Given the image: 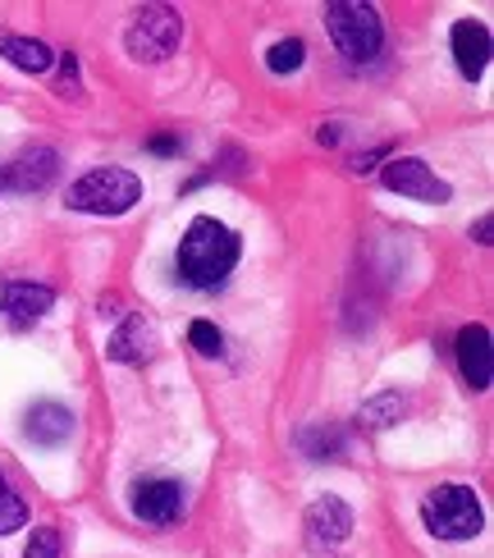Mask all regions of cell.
Here are the masks:
<instances>
[{"label": "cell", "mask_w": 494, "mask_h": 558, "mask_svg": "<svg viewBox=\"0 0 494 558\" xmlns=\"http://www.w3.org/2000/svg\"><path fill=\"white\" fill-rule=\"evenodd\" d=\"M23 522H28V508H23V499L14 495L10 476L0 472V536H10V531H19Z\"/></svg>", "instance_id": "e0dca14e"}, {"label": "cell", "mask_w": 494, "mask_h": 558, "mask_svg": "<svg viewBox=\"0 0 494 558\" xmlns=\"http://www.w3.org/2000/svg\"><path fill=\"white\" fill-rule=\"evenodd\" d=\"M449 41H454L458 74L477 83L485 74V64H490V28H485V23H477V19H462V23H454Z\"/></svg>", "instance_id": "7c38bea8"}, {"label": "cell", "mask_w": 494, "mask_h": 558, "mask_svg": "<svg viewBox=\"0 0 494 558\" xmlns=\"http://www.w3.org/2000/svg\"><path fill=\"white\" fill-rule=\"evenodd\" d=\"M69 211H87V216H124L143 202V179L129 170H87L74 189H69Z\"/></svg>", "instance_id": "277c9868"}, {"label": "cell", "mask_w": 494, "mask_h": 558, "mask_svg": "<svg viewBox=\"0 0 494 558\" xmlns=\"http://www.w3.org/2000/svg\"><path fill=\"white\" fill-rule=\"evenodd\" d=\"M316 137H321V143H339V129H335V124H325Z\"/></svg>", "instance_id": "cb8c5ba5"}, {"label": "cell", "mask_w": 494, "mask_h": 558, "mask_svg": "<svg viewBox=\"0 0 494 558\" xmlns=\"http://www.w3.org/2000/svg\"><path fill=\"white\" fill-rule=\"evenodd\" d=\"M0 189H5V183H0Z\"/></svg>", "instance_id": "484cf974"}, {"label": "cell", "mask_w": 494, "mask_h": 558, "mask_svg": "<svg viewBox=\"0 0 494 558\" xmlns=\"http://www.w3.org/2000/svg\"><path fill=\"white\" fill-rule=\"evenodd\" d=\"M389 151L385 147H375V151H366V156H352V170H358V174H366L371 166H375V160H385Z\"/></svg>", "instance_id": "603a6c76"}, {"label": "cell", "mask_w": 494, "mask_h": 558, "mask_svg": "<svg viewBox=\"0 0 494 558\" xmlns=\"http://www.w3.org/2000/svg\"><path fill=\"white\" fill-rule=\"evenodd\" d=\"M302 60H308V41L302 37H285V41H275L266 51L270 74H293V69H302Z\"/></svg>", "instance_id": "2e32d148"}, {"label": "cell", "mask_w": 494, "mask_h": 558, "mask_svg": "<svg viewBox=\"0 0 494 558\" xmlns=\"http://www.w3.org/2000/svg\"><path fill=\"white\" fill-rule=\"evenodd\" d=\"M147 147H152L156 156H174V151H179V137H174V133H156Z\"/></svg>", "instance_id": "7402d4cb"}, {"label": "cell", "mask_w": 494, "mask_h": 558, "mask_svg": "<svg viewBox=\"0 0 494 558\" xmlns=\"http://www.w3.org/2000/svg\"><path fill=\"white\" fill-rule=\"evenodd\" d=\"M239 266V234L229 225H220L216 216H197L188 225V234L179 239L174 252V275L183 279L188 289H220L225 279Z\"/></svg>", "instance_id": "6da1fadb"}, {"label": "cell", "mask_w": 494, "mask_h": 558, "mask_svg": "<svg viewBox=\"0 0 494 558\" xmlns=\"http://www.w3.org/2000/svg\"><path fill=\"white\" fill-rule=\"evenodd\" d=\"M477 243H490V216L477 225Z\"/></svg>", "instance_id": "d4e9b609"}, {"label": "cell", "mask_w": 494, "mask_h": 558, "mask_svg": "<svg viewBox=\"0 0 494 558\" xmlns=\"http://www.w3.org/2000/svg\"><path fill=\"white\" fill-rule=\"evenodd\" d=\"M398 412H403V399H398V393H381V399H375V403H366V408L358 412V422H362V426H375V430H381V426L398 422Z\"/></svg>", "instance_id": "ac0fdd59"}, {"label": "cell", "mask_w": 494, "mask_h": 558, "mask_svg": "<svg viewBox=\"0 0 494 558\" xmlns=\"http://www.w3.org/2000/svg\"><path fill=\"white\" fill-rule=\"evenodd\" d=\"M110 357L115 362H124V366H143L156 357V325L143 316V312H133L120 330H115L110 339Z\"/></svg>", "instance_id": "4fadbf2b"}, {"label": "cell", "mask_w": 494, "mask_h": 558, "mask_svg": "<svg viewBox=\"0 0 494 558\" xmlns=\"http://www.w3.org/2000/svg\"><path fill=\"white\" fill-rule=\"evenodd\" d=\"M385 189L389 193H398V197H412V202H431V206H439V202H449L454 197V189L444 183L426 160H417V156H394L389 166H385Z\"/></svg>", "instance_id": "52a82bcc"}, {"label": "cell", "mask_w": 494, "mask_h": 558, "mask_svg": "<svg viewBox=\"0 0 494 558\" xmlns=\"http://www.w3.org/2000/svg\"><path fill=\"white\" fill-rule=\"evenodd\" d=\"M421 522L439 541H477L485 526V513H481V499L472 485H435L426 504H421Z\"/></svg>", "instance_id": "7a4b0ae2"}, {"label": "cell", "mask_w": 494, "mask_h": 558, "mask_svg": "<svg viewBox=\"0 0 494 558\" xmlns=\"http://www.w3.org/2000/svg\"><path fill=\"white\" fill-rule=\"evenodd\" d=\"M0 56H5L23 74H46L56 64V51L37 37H0Z\"/></svg>", "instance_id": "9a60e30c"}, {"label": "cell", "mask_w": 494, "mask_h": 558, "mask_svg": "<svg viewBox=\"0 0 494 558\" xmlns=\"http://www.w3.org/2000/svg\"><path fill=\"white\" fill-rule=\"evenodd\" d=\"M69 430H74V412L60 408V403H33L28 416H23V435L28 445H41V449H60Z\"/></svg>", "instance_id": "5bb4252c"}, {"label": "cell", "mask_w": 494, "mask_h": 558, "mask_svg": "<svg viewBox=\"0 0 494 558\" xmlns=\"http://www.w3.org/2000/svg\"><path fill=\"white\" fill-rule=\"evenodd\" d=\"M188 343H193L202 357H220L225 353V335L210 320H193V325H188Z\"/></svg>", "instance_id": "d6986e66"}, {"label": "cell", "mask_w": 494, "mask_h": 558, "mask_svg": "<svg viewBox=\"0 0 494 558\" xmlns=\"http://www.w3.org/2000/svg\"><path fill=\"white\" fill-rule=\"evenodd\" d=\"M302 445H308L312 458H325V453H339V449H344V445H339V435H325V430H312L308 439H302Z\"/></svg>", "instance_id": "44dd1931"}, {"label": "cell", "mask_w": 494, "mask_h": 558, "mask_svg": "<svg viewBox=\"0 0 494 558\" xmlns=\"http://www.w3.org/2000/svg\"><path fill=\"white\" fill-rule=\"evenodd\" d=\"M302 526H308V541L312 545H339L348 541V531H352V508L335 495H325L308 508V518H302Z\"/></svg>", "instance_id": "8fae6325"}, {"label": "cell", "mask_w": 494, "mask_h": 558, "mask_svg": "<svg viewBox=\"0 0 494 558\" xmlns=\"http://www.w3.org/2000/svg\"><path fill=\"white\" fill-rule=\"evenodd\" d=\"M56 174H60V151L56 147H28L5 166L0 183L14 193H46L56 183Z\"/></svg>", "instance_id": "ba28073f"}, {"label": "cell", "mask_w": 494, "mask_h": 558, "mask_svg": "<svg viewBox=\"0 0 494 558\" xmlns=\"http://www.w3.org/2000/svg\"><path fill=\"white\" fill-rule=\"evenodd\" d=\"M454 357H458L467 389L485 393L490 389V330L485 325H462L458 339H454Z\"/></svg>", "instance_id": "30bf717a"}, {"label": "cell", "mask_w": 494, "mask_h": 558, "mask_svg": "<svg viewBox=\"0 0 494 558\" xmlns=\"http://www.w3.org/2000/svg\"><path fill=\"white\" fill-rule=\"evenodd\" d=\"M129 508H133V518L137 522H147V526H174L183 518V485L179 481H165V476H143L129 490Z\"/></svg>", "instance_id": "8992f818"}, {"label": "cell", "mask_w": 494, "mask_h": 558, "mask_svg": "<svg viewBox=\"0 0 494 558\" xmlns=\"http://www.w3.org/2000/svg\"><path fill=\"white\" fill-rule=\"evenodd\" d=\"M56 307V293L46 284H33V279H10L0 289V316H5L14 330H33V325Z\"/></svg>", "instance_id": "9c48e42d"}, {"label": "cell", "mask_w": 494, "mask_h": 558, "mask_svg": "<svg viewBox=\"0 0 494 558\" xmlns=\"http://www.w3.org/2000/svg\"><path fill=\"white\" fill-rule=\"evenodd\" d=\"M23 558H60V531L56 526H37L28 549H23Z\"/></svg>", "instance_id": "ffe728a7"}, {"label": "cell", "mask_w": 494, "mask_h": 558, "mask_svg": "<svg viewBox=\"0 0 494 558\" xmlns=\"http://www.w3.org/2000/svg\"><path fill=\"white\" fill-rule=\"evenodd\" d=\"M325 33L352 64H371L385 46L381 14L362 5V0H335V5H325Z\"/></svg>", "instance_id": "3957f363"}, {"label": "cell", "mask_w": 494, "mask_h": 558, "mask_svg": "<svg viewBox=\"0 0 494 558\" xmlns=\"http://www.w3.org/2000/svg\"><path fill=\"white\" fill-rule=\"evenodd\" d=\"M179 33H183V23H179L174 10L147 5V10H137V19H133V28H129L124 46H129V56H133V60L156 64V60H165V56H170L174 46H179Z\"/></svg>", "instance_id": "5b68a950"}]
</instances>
